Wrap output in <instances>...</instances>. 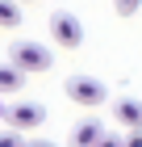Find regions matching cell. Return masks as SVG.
<instances>
[{"label": "cell", "instance_id": "ba28073f", "mask_svg": "<svg viewBox=\"0 0 142 147\" xmlns=\"http://www.w3.org/2000/svg\"><path fill=\"white\" fill-rule=\"evenodd\" d=\"M21 80H25V71H17L13 63H0V92H17Z\"/></svg>", "mask_w": 142, "mask_h": 147}, {"label": "cell", "instance_id": "277c9868", "mask_svg": "<svg viewBox=\"0 0 142 147\" xmlns=\"http://www.w3.org/2000/svg\"><path fill=\"white\" fill-rule=\"evenodd\" d=\"M4 118H9V122H13V130H33V126H42V118H46V113H42V105H13V109L9 113H4Z\"/></svg>", "mask_w": 142, "mask_h": 147}, {"label": "cell", "instance_id": "30bf717a", "mask_svg": "<svg viewBox=\"0 0 142 147\" xmlns=\"http://www.w3.org/2000/svg\"><path fill=\"white\" fill-rule=\"evenodd\" d=\"M0 143H17V130H0Z\"/></svg>", "mask_w": 142, "mask_h": 147}, {"label": "cell", "instance_id": "7a4b0ae2", "mask_svg": "<svg viewBox=\"0 0 142 147\" xmlns=\"http://www.w3.org/2000/svg\"><path fill=\"white\" fill-rule=\"evenodd\" d=\"M67 97L75 105H84V109H96V105H105V84L100 80H92V76H75V80H67Z\"/></svg>", "mask_w": 142, "mask_h": 147}, {"label": "cell", "instance_id": "6da1fadb", "mask_svg": "<svg viewBox=\"0 0 142 147\" xmlns=\"http://www.w3.org/2000/svg\"><path fill=\"white\" fill-rule=\"evenodd\" d=\"M9 63L25 76H38V71H50V51L42 42H13L9 46Z\"/></svg>", "mask_w": 142, "mask_h": 147}, {"label": "cell", "instance_id": "9c48e42d", "mask_svg": "<svg viewBox=\"0 0 142 147\" xmlns=\"http://www.w3.org/2000/svg\"><path fill=\"white\" fill-rule=\"evenodd\" d=\"M113 4H117V13H138L142 0H113Z\"/></svg>", "mask_w": 142, "mask_h": 147}, {"label": "cell", "instance_id": "3957f363", "mask_svg": "<svg viewBox=\"0 0 142 147\" xmlns=\"http://www.w3.org/2000/svg\"><path fill=\"white\" fill-rule=\"evenodd\" d=\"M50 38H55L59 46H67V51L79 46V42H84V25H79V17H75V13H55V17H50Z\"/></svg>", "mask_w": 142, "mask_h": 147}, {"label": "cell", "instance_id": "5b68a950", "mask_svg": "<svg viewBox=\"0 0 142 147\" xmlns=\"http://www.w3.org/2000/svg\"><path fill=\"white\" fill-rule=\"evenodd\" d=\"M71 139H75L79 147H88V143H109V130H105L96 118H84V122L71 130Z\"/></svg>", "mask_w": 142, "mask_h": 147}, {"label": "cell", "instance_id": "8992f818", "mask_svg": "<svg viewBox=\"0 0 142 147\" xmlns=\"http://www.w3.org/2000/svg\"><path fill=\"white\" fill-rule=\"evenodd\" d=\"M113 113H117L121 126H142V105H138V101H117Z\"/></svg>", "mask_w": 142, "mask_h": 147}, {"label": "cell", "instance_id": "8fae6325", "mask_svg": "<svg viewBox=\"0 0 142 147\" xmlns=\"http://www.w3.org/2000/svg\"><path fill=\"white\" fill-rule=\"evenodd\" d=\"M21 4H33V0H21Z\"/></svg>", "mask_w": 142, "mask_h": 147}, {"label": "cell", "instance_id": "52a82bcc", "mask_svg": "<svg viewBox=\"0 0 142 147\" xmlns=\"http://www.w3.org/2000/svg\"><path fill=\"white\" fill-rule=\"evenodd\" d=\"M0 25L4 30H17L21 25V0H0Z\"/></svg>", "mask_w": 142, "mask_h": 147}]
</instances>
